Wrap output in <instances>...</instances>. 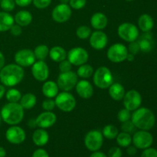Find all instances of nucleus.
<instances>
[{"mask_svg": "<svg viewBox=\"0 0 157 157\" xmlns=\"http://www.w3.org/2000/svg\"><path fill=\"white\" fill-rule=\"evenodd\" d=\"M55 105L58 109L64 112H71L76 107L75 97L68 91H63L55 97Z\"/></svg>", "mask_w": 157, "mask_h": 157, "instance_id": "obj_5", "label": "nucleus"}, {"mask_svg": "<svg viewBox=\"0 0 157 157\" xmlns=\"http://www.w3.org/2000/svg\"><path fill=\"white\" fill-rule=\"evenodd\" d=\"M103 144H104V136L99 130H90L85 135L84 145L89 151H98L102 147Z\"/></svg>", "mask_w": 157, "mask_h": 157, "instance_id": "obj_6", "label": "nucleus"}, {"mask_svg": "<svg viewBox=\"0 0 157 157\" xmlns=\"http://www.w3.org/2000/svg\"><path fill=\"white\" fill-rule=\"evenodd\" d=\"M90 157H108L107 155H106L105 153H102V152H100L99 150L96 152H93L91 155H90Z\"/></svg>", "mask_w": 157, "mask_h": 157, "instance_id": "obj_50", "label": "nucleus"}, {"mask_svg": "<svg viewBox=\"0 0 157 157\" xmlns=\"http://www.w3.org/2000/svg\"><path fill=\"white\" fill-rule=\"evenodd\" d=\"M124 106L130 111H134L139 108L142 103V97L136 90H130L124 97Z\"/></svg>", "mask_w": 157, "mask_h": 157, "instance_id": "obj_12", "label": "nucleus"}, {"mask_svg": "<svg viewBox=\"0 0 157 157\" xmlns=\"http://www.w3.org/2000/svg\"><path fill=\"white\" fill-rule=\"evenodd\" d=\"M121 128L122 130V132H125V133L132 134V133H134L136 132V127L133 124L131 120H130V121H127L126 122L122 123V125H121Z\"/></svg>", "mask_w": 157, "mask_h": 157, "instance_id": "obj_37", "label": "nucleus"}, {"mask_svg": "<svg viewBox=\"0 0 157 157\" xmlns=\"http://www.w3.org/2000/svg\"><path fill=\"white\" fill-rule=\"evenodd\" d=\"M67 60L75 66H80L86 64L89 58L88 52L81 47H75L67 52Z\"/></svg>", "mask_w": 157, "mask_h": 157, "instance_id": "obj_11", "label": "nucleus"}, {"mask_svg": "<svg viewBox=\"0 0 157 157\" xmlns=\"http://www.w3.org/2000/svg\"><path fill=\"white\" fill-rule=\"evenodd\" d=\"M75 87H76L77 94L83 99H89L93 96V86L88 81L81 80L78 81Z\"/></svg>", "mask_w": 157, "mask_h": 157, "instance_id": "obj_19", "label": "nucleus"}, {"mask_svg": "<svg viewBox=\"0 0 157 157\" xmlns=\"http://www.w3.org/2000/svg\"><path fill=\"white\" fill-rule=\"evenodd\" d=\"M32 73L35 80L44 81L49 76V68L44 61H38L32 65Z\"/></svg>", "mask_w": 157, "mask_h": 157, "instance_id": "obj_16", "label": "nucleus"}, {"mask_svg": "<svg viewBox=\"0 0 157 157\" xmlns=\"http://www.w3.org/2000/svg\"><path fill=\"white\" fill-rule=\"evenodd\" d=\"M78 75L73 71L61 73L58 78L57 84L63 91H70L78 83Z\"/></svg>", "mask_w": 157, "mask_h": 157, "instance_id": "obj_9", "label": "nucleus"}, {"mask_svg": "<svg viewBox=\"0 0 157 157\" xmlns=\"http://www.w3.org/2000/svg\"><path fill=\"white\" fill-rule=\"evenodd\" d=\"M32 2L37 9H44L50 6L52 0H33Z\"/></svg>", "mask_w": 157, "mask_h": 157, "instance_id": "obj_41", "label": "nucleus"}, {"mask_svg": "<svg viewBox=\"0 0 157 157\" xmlns=\"http://www.w3.org/2000/svg\"><path fill=\"white\" fill-rule=\"evenodd\" d=\"M25 71L17 64H9L0 70V81L4 86L14 87L23 80Z\"/></svg>", "mask_w": 157, "mask_h": 157, "instance_id": "obj_1", "label": "nucleus"}, {"mask_svg": "<svg viewBox=\"0 0 157 157\" xmlns=\"http://www.w3.org/2000/svg\"><path fill=\"white\" fill-rule=\"evenodd\" d=\"M42 93L47 98H54L58 95V87L57 83L52 81H48L42 85Z\"/></svg>", "mask_w": 157, "mask_h": 157, "instance_id": "obj_26", "label": "nucleus"}, {"mask_svg": "<svg viewBox=\"0 0 157 157\" xmlns=\"http://www.w3.org/2000/svg\"><path fill=\"white\" fill-rule=\"evenodd\" d=\"M117 33L121 39L128 42L136 41L139 38V29L130 22H124L120 25Z\"/></svg>", "mask_w": 157, "mask_h": 157, "instance_id": "obj_7", "label": "nucleus"}, {"mask_svg": "<svg viewBox=\"0 0 157 157\" xmlns=\"http://www.w3.org/2000/svg\"><path fill=\"white\" fill-rule=\"evenodd\" d=\"M2 120L1 115H0V126H1V124H2Z\"/></svg>", "mask_w": 157, "mask_h": 157, "instance_id": "obj_56", "label": "nucleus"}, {"mask_svg": "<svg viewBox=\"0 0 157 157\" xmlns=\"http://www.w3.org/2000/svg\"><path fill=\"white\" fill-rule=\"evenodd\" d=\"M131 113H130V110H128L127 109H121L119 112H118L117 114V118L118 121L121 123L126 122L127 121H130L131 120Z\"/></svg>", "mask_w": 157, "mask_h": 157, "instance_id": "obj_38", "label": "nucleus"}, {"mask_svg": "<svg viewBox=\"0 0 157 157\" xmlns=\"http://www.w3.org/2000/svg\"><path fill=\"white\" fill-rule=\"evenodd\" d=\"M94 74V69L90 64H84L80 65L77 71V75L81 78H89Z\"/></svg>", "mask_w": 157, "mask_h": 157, "instance_id": "obj_32", "label": "nucleus"}, {"mask_svg": "<svg viewBox=\"0 0 157 157\" xmlns=\"http://www.w3.org/2000/svg\"><path fill=\"white\" fill-rule=\"evenodd\" d=\"M140 157H157V150L154 148L145 149Z\"/></svg>", "mask_w": 157, "mask_h": 157, "instance_id": "obj_45", "label": "nucleus"}, {"mask_svg": "<svg viewBox=\"0 0 157 157\" xmlns=\"http://www.w3.org/2000/svg\"><path fill=\"white\" fill-rule=\"evenodd\" d=\"M37 102V98L35 94L32 93H28L21 96L20 99V103L23 109L26 110H31L35 106Z\"/></svg>", "mask_w": 157, "mask_h": 157, "instance_id": "obj_29", "label": "nucleus"}, {"mask_svg": "<svg viewBox=\"0 0 157 157\" xmlns=\"http://www.w3.org/2000/svg\"><path fill=\"white\" fill-rule=\"evenodd\" d=\"M67 55V52H66L64 48L61 46H55L49 50V56L52 61L55 62H61L66 59Z\"/></svg>", "mask_w": 157, "mask_h": 157, "instance_id": "obj_28", "label": "nucleus"}, {"mask_svg": "<svg viewBox=\"0 0 157 157\" xmlns=\"http://www.w3.org/2000/svg\"><path fill=\"white\" fill-rule=\"evenodd\" d=\"M15 63L22 67L32 66L35 62V57L34 52L30 49H21L15 53L14 57Z\"/></svg>", "mask_w": 157, "mask_h": 157, "instance_id": "obj_14", "label": "nucleus"}, {"mask_svg": "<svg viewBox=\"0 0 157 157\" xmlns=\"http://www.w3.org/2000/svg\"><path fill=\"white\" fill-rule=\"evenodd\" d=\"M138 40L140 51L144 52H150L153 50L154 47V40L153 35L150 32H144V35H141Z\"/></svg>", "mask_w": 157, "mask_h": 157, "instance_id": "obj_20", "label": "nucleus"}, {"mask_svg": "<svg viewBox=\"0 0 157 157\" xmlns=\"http://www.w3.org/2000/svg\"><path fill=\"white\" fill-rule=\"evenodd\" d=\"M15 23L20 26H28L32 21V15L26 10H21L15 14L14 17Z\"/></svg>", "mask_w": 157, "mask_h": 157, "instance_id": "obj_27", "label": "nucleus"}, {"mask_svg": "<svg viewBox=\"0 0 157 157\" xmlns=\"http://www.w3.org/2000/svg\"><path fill=\"white\" fill-rule=\"evenodd\" d=\"M108 43L107 35L101 30H97L91 33L90 36V44L94 49L102 50Z\"/></svg>", "mask_w": 157, "mask_h": 157, "instance_id": "obj_17", "label": "nucleus"}, {"mask_svg": "<svg viewBox=\"0 0 157 157\" xmlns=\"http://www.w3.org/2000/svg\"><path fill=\"white\" fill-rule=\"evenodd\" d=\"M127 60L129 61H133V60H134V55H132V54L130 53H128L127 57Z\"/></svg>", "mask_w": 157, "mask_h": 157, "instance_id": "obj_54", "label": "nucleus"}, {"mask_svg": "<svg viewBox=\"0 0 157 157\" xmlns=\"http://www.w3.org/2000/svg\"><path fill=\"white\" fill-rule=\"evenodd\" d=\"M57 117L53 112L45 111L40 113L35 119V125L41 129H47L52 127L56 123Z\"/></svg>", "mask_w": 157, "mask_h": 157, "instance_id": "obj_18", "label": "nucleus"}, {"mask_svg": "<svg viewBox=\"0 0 157 157\" xmlns=\"http://www.w3.org/2000/svg\"><path fill=\"white\" fill-rule=\"evenodd\" d=\"M14 17L7 12H0V32L10 30L14 25Z\"/></svg>", "mask_w": 157, "mask_h": 157, "instance_id": "obj_24", "label": "nucleus"}, {"mask_svg": "<svg viewBox=\"0 0 157 157\" xmlns=\"http://www.w3.org/2000/svg\"><path fill=\"white\" fill-rule=\"evenodd\" d=\"M117 143L120 147H124L127 148L132 144V136L130 133H125V132H121L118 133L117 136L116 137Z\"/></svg>", "mask_w": 157, "mask_h": 157, "instance_id": "obj_30", "label": "nucleus"}, {"mask_svg": "<svg viewBox=\"0 0 157 157\" xmlns=\"http://www.w3.org/2000/svg\"><path fill=\"white\" fill-rule=\"evenodd\" d=\"M136 153H137V148L134 146L130 145L129 147H127V153L129 156H134V155L136 154Z\"/></svg>", "mask_w": 157, "mask_h": 157, "instance_id": "obj_49", "label": "nucleus"}, {"mask_svg": "<svg viewBox=\"0 0 157 157\" xmlns=\"http://www.w3.org/2000/svg\"><path fill=\"white\" fill-rule=\"evenodd\" d=\"M153 142V137L148 130L136 131L132 137V143L137 149L145 150L151 147Z\"/></svg>", "mask_w": 157, "mask_h": 157, "instance_id": "obj_10", "label": "nucleus"}, {"mask_svg": "<svg viewBox=\"0 0 157 157\" xmlns=\"http://www.w3.org/2000/svg\"><path fill=\"white\" fill-rule=\"evenodd\" d=\"M15 0H0V7L4 12H9L15 8Z\"/></svg>", "mask_w": 157, "mask_h": 157, "instance_id": "obj_36", "label": "nucleus"}, {"mask_svg": "<svg viewBox=\"0 0 157 157\" xmlns=\"http://www.w3.org/2000/svg\"><path fill=\"white\" fill-rule=\"evenodd\" d=\"M108 23L107 17L102 12H96L90 18V24L94 29L102 30L105 29Z\"/></svg>", "mask_w": 157, "mask_h": 157, "instance_id": "obj_21", "label": "nucleus"}, {"mask_svg": "<svg viewBox=\"0 0 157 157\" xmlns=\"http://www.w3.org/2000/svg\"><path fill=\"white\" fill-rule=\"evenodd\" d=\"M34 55L36 59L38 61H44L48 55H49L48 47L45 44H40L38 45L34 50Z\"/></svg>", "mask_w": 157, "mask_h": 157, "instance_id": "obj_31", "label": "nucleus"}, {"mask_svg": "<svg viewBox=\"0 0 157 157\" xmlns=\"http://www.w3.org/2000/svg\"><path fill=\"white\" fill-rule=\"evenodd\" d=\"M6 151L2 147H0V157H6Z\"/></svg>", "mask_w": 157, "mask_h": 157, "instance_id": "obj_53", "label": "nucleus"}, {"mask_svg": "<svg viewBox=\"0 0 157 157\" xmlns=\"http://www.w3.org/2000/svg\"><path fill=\"white\" fill-rule=\"evenodd\" d=\"M10 32L13 36H19L22 33V29H21V26L18 25H15L11 27Z\"/></svg>", "mask_w": 157, "mask_h": 157, "instance_id": "obj_46", "label": "nucleus"}, {"mask_svg": "<svg viewBox=\"0 0 157 157\" xmlns=\"http://www.w3.org/2000/svg\"><path fill=\"white\" fill-rule=\"evenodd\" d=\"M69 1L70 0H60L61 3H63V4H67V3H69Z\"/></svg>", "mask_w": 157, "mask_h": 157, "instance_id": "obj_55", "label": "nucleus"}, {"mask_svg": "<svg viewBox=\"0 0 157 157\" xmlns=\"http://www.w3.org/2000/svg\"><path fill=\"white\" fill-rule=\"evenodd\" d=\"M5 62H6V60H5L4 55L2 52H0V70L5 66Z\"/></svg>", "mask_w": 157, "mask_h": 157, "instance_id": "obj_51", "label": "nucleus"}, {"mask_svg": "<svg viewBox=\"0 0 157 157\" xmlns=\"http://www.w3.org/2000/svg\"><path fill=\"white\" fill-rule=\"evenodd\" d=\"M128 53V49L124 44L117 43L109 48L107 56L111 62L121 63L127 60Z\"/></svg>", "mask_w": 157, "mask_h": 157, "instance_id": "obj_8", "label": "nucleus"}, {"mask_svg": "<svg viewBox=\"0 0 157 157\" xmlns=\"http://www.w3.org/2000/svg\"><path fill=\"white\" fill-rule=\"evenodd\" d=\"M131 121L136 129L150 130L154 127L156 117L151 110L147 107H139L134 110L131 116Z\"/></svg>", "mask_w": 157, "mask_h": 157, "instance_id": "obj_2", "label": "nucleus"}, {"mask_svg": "<svg viewBox=\"0 0 157 157\" xmlns=\"http://www.w3.org/2000/svg\"><path fill=\"white\" fill-rule=\"evenodd\" d=\"M6 94V88L3 84H0V100L3 98V96Z\"/></svg>", "mask_w": 157, "mask_h": 157, "instance_id": "obj_52", "label": "nucleus"}, {"mask_svg": "<svg viewBox=\"0 0 157 157\" xmlns=\"http://www.w3.org/2000/svg\"><path fill=\"white\" fill-rule=\"evenodd\" d=\"M2 120L11 126L20 124L24 118V109L18 103H8L1 110Z\"/></svg>", "mask_w": 157, "mask_h": 157, "instance_id": "obj_3", "label": "nucleus"}, {"mask_svg": "<svg viewBox=\"0 0 157 157\" xmlns=\"http://www.w3.org/2000/svg\"><path fill=\"white\" fill-rule=\"evenodd\" d=\"M48 140L49 135L44 129H38L32 135V141L37 147H44L48 143Z\"/></svg>", "mask_w": 157, "mask_h": 157, "instance_id": "obj_22", "label": "nucleus"}, {"mask_svg": "<svg viewBox=\"0 0 157 157\" xmlns=\"http://www.w3.org/2000/svg\"><path fill=\"white\" fill-rule=\"evenodd\" d=\"M138 26L144 32H150L154 26V21L151 15L143 14L138 19Z\"/></svg>", "mask_w": 157, "mask_h": 157, "instance_id": "obj_23", "label": "nucleus"}, {"mask_svg": "<svg viewBox=\"0 0 157 157\" xmlns=\"http://www.w3.org/2000/svg\"><path fill=\"white\" fill-rule=\"evenodd\" d=\"M140 51V48L139 43L137 41H132V42H130V44H129L128 47V52H130L132 55H137Z\"/></svg>", "mask_w": 157, "mask_h": 157, "instance_id": "obj_44", "label": "nucleus"}, {"mask_svg": "<svg viewBox=\"0 0 157 157\" xmlns=\"http://www.w3.org/2000/svg\"><path fill=\"white\" fill-rule=\"evenodd\" d=\"M33 0H15V4L20 7H26L32 2Z\"/></svg>", "mask_w": 157, "mask_h": 157, "instance_id": "obj_48", "label": "nucleus"}, {"mask_svg": "<svg viewBox=\"0 0 157 157\" xmlns=\"http://www.w3.org/2000/svg\"><path fill=\"white\" fill-rule=\"evenodd\" d=\"M21 92L15 88H11L6 92V100L9 103H18L21 98Z\"/></svg>", "mask_w": 157, "mask_h": 157, "instance_id": "obj_34", "label": "nucleus"}, {"mask_svg": "<svg viewBox=\"0 0 157 157\" xmlns=\"http://www.w3.org/2000/svg\"><path fill=\"white\" fill-rule=\"evenodd\" d=\"M125 89L120 83L113 82L109 87V94L110 98L117 101H121L125 95Z\"/></svg>", "mask_w": 157, "mask_h": 157, "instance_id": "obj_25", "label": "nucleus"}, {"mask_svg": "<svg viewBox=\"0 0 157 157\" xmlns=\"http://www.w3.org/2000/svg\"><path fill=\"white\" fill-rule=\"evenodd\" d=\"M122 150L118 147H113L108 150L107 156L108 157H122Z\"/></svg>", "mask_w": 157, "mask_h": 157, "instance_id": "obj_43", "label": "nucleus"}, {"mask_svg": "<svg viewBox=\"0 0 157 157\" xmlns=\"http://www.w3.org/2000/svg\"><path fill=\"white\" fill-rule=\"evenodd\" d=\"M126 1H127V2H132V1H133V0H126Z\"/></svg>", "mask_w": 157, "mask_h": 157, "instance_id": "obj_57", "label": "nucleus"}, {"mask_svg": "<svg viewBox=\"0 0 157 157\" xmlns=\"http://www.w3.org/2000/svg\"><path fill=\"white\" fill-rule=\"evenodd\" d=\"M93 81L98 87L101 89H107L113 83V76L108 67L102 66L95 71Z\"/></svg>", "mask_w": 157, "mask_h": 157, "instance_id": "obj_4", "label": "nucleus"}, {"mask_svg": "<svg viewBox=\"0 0 157 157\" xmlns=\"http://www.w3.org/2000/svg\"><path fill=\"white\" fill-rule=\"evenodd\" d=\"M118 133H119L118 129L115 126L111 125V124L105 126V127H104V129H103L102 131L103 136L108 140L116 139Z\"/></svg>", "mask_w": 157, "mask_h": 157, "instance_id": "obj_33", "label": "nucleus"}, {"mask_svg": "<svg viewBox=\"0 0 157 157\" xmlns=\"http://www.w3.org/2000/svg\"><path fill=\"white\" fill-rule=\"evenodd\" d=\"M91 29L87 25H81L76 30V35L81 39H87L91 35Z\"/></svg>", "mask_w": 157, "mask_h": 157, "instance_id": "obj_35", "label": "nucleus"}, {"mask_svg": "<svg viewBox=\"0 0 157 157\" xmlns=\"http://www.w3.org/2000/svg\"><path fill=\"white\" fill-rule=\"evenodd\" d=\"M86 0H70L69 1V6L71 8L74 9H81L86 6Z\"/></svg>", "mask_w": 157, "mask_h": 157, "instance_id": "obj_40", "label": "nucleus"}, {"mask_svg": "<svg viewBox=\"0 0 157 157\" xmlns=\"http://www.w3.org/2000/svg\"><path fill=\"white\" fill-rule=\"evenodd\" d=\"M55 102L52 98H47L42 103V108L45 111H52L55 107Z\"/></svg>", "mask_w": 157, "mask_h": 157, "instance_id": "obj_39", "label": "nucleus"}, {"mask_svg": "<svg viewBox=\"0 0 157 157\" xmlns=\"http://www.w3.org/2000/svg\"><path fill=\"white\" fill-rule=\"evenodd\" d=\"M6 138L10 144L18 145L24 142L26 138V133L21 127L13 125L6 130Z\"/></svg>", "mask_w": 157, "mask_h": 157, "instance_id": "obj_15", "label": "nucleus"}, {"mask_svg": "<svg viewBox=\"0 0 157 157\" xmlns=\"http://www.w3.org/2000/svg\"><path fill=\"white\" fill-rule=\"evenodd\" d=\"M72 15L71 8L67 4H61L58 5L54 8L52 12V19L58 23H63L70 19Z\"/></svg>", "mask_w": 157, "mask_h": 157, "instance_id": "obj_13", "label": "nucleus"}, {"mask_svg": "<svg viewBox=\"0 0 157 157\" xmlns=\"http://www.w3.org/2000/svg\"><path fill=\"white\" fill-rule=\"evenodd\" d=\"M72 64L68 60H64V61H61L59 64V70L61 73H64V72H67L71 71Z\"/></svg>", "mask_w": 157, "mask_h": 157, "instance_id": "obj_42", "label": "nucleus"}, {"mask_svg": "<svg viewBox=\"0 0 157 157\" xmlns=\"http://www.w3.org/2000/svg\"><path fill=\"white\" fill-rule=\"evenodd\" d=\"M32 157H49V155L44 149H38L32 153Z\"/></svg>", "mask_w": 157, "mask_h": 157, "instance_id": "obj_47", "label": "nucleus"}]
</instances>
